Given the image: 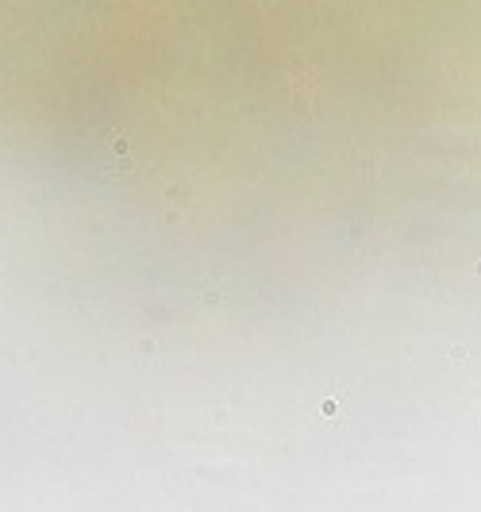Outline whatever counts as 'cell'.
Listing matches in <instances>:
<instances>
[{
  "label": "cell",
  "instance_id": "6da1fadb",
  "mask_svg": "<svg viewBox=\"0 0 481 512\" xmlns=\"http://www.w3.org/2000/svg\"><path fill=\"white\" fill-rule=\"evenodd\" d=\"M101 174L104 178H120V174H131V143H127V135L120 131H112L108 139H104V151H101Z\"/></svg>",
  "mask_w": 481,
  "mask_h": 512
}]
</instances>
